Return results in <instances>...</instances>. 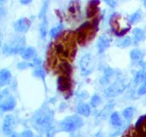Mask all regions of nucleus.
I'll return each instance as SVG.
<instances>
[{"label": "nucleus", "instance_id": "nucleus-14", "mask_svg": "<svg viewBox=\"0 0 146 137\" xmlns=\"http://www.w3.org/2000/svg\"><path fill=\"white\" fill-rule=\"evenodd\" d=\"M99 4H100V0H90L88 7H87V16L88 18L93 17L94 15L96 14V13L99 10Z\"/></svg>", "mask_w": 146, "mask_h": 137}, {"label": "nucleus", "instance_id": "nucleus-30", "mask_svg": "<svg viewBox=\"0 0 146 137\" xmlns=\"http://www.w3.org/2000/svg\"><path fill=\"white\" fill-rule=\"evenodd\" d=\"M36 66L34 63H28V62H21V63H19L17 65V68H20V69H25V68H32V67H34Z\"/></svg>", "mask_w": 146, "mask_h": 137}, {"label": "nucleus", "instance_id": "nucleus-8", "mask_svg": "<svg viewBox=\"0 0 146 137\" xmlns=\"http://www.w3.org/2000/svg\"><path fill=\"white\" fill-rule=\"evenodd\" d=\"M72 80L71 77L69 75L66 74H61L58 78V89L62 93L67 94L71 93L72 91Z\"/></svg>", "mask_w": 146, "mask_h": 137}, {"label": "nucleus", "instance_id": "nucleus-3", "mask_svg": "<svg viewBox=\"0 0 146 137\" xmlns=\"http://www.w3.org/2000/svg\"><path fill=\"white\" fill-rule=\"evenodd\" d=\"M98 21L99 20H97L95 23L85 22L77 29L76 37L77 41L80 45H85L88 41L91 40L93 36H94L97 31Z\"/></svg>", "mask_w": 146, "mask_h": 137}, {"label": "nucleus", "instance_id": "nucleus-18", "mask_svg": "<svg viewBox=\"0 0 146 137\" xmlns=\"http://www.w3.org/2000/svg\"><path fill=\"white\" fill-rule=\"evenodd\" d=\"M76 112H77V113H79L80 115L88 117V116H89L90 113H91V109H90V107H89L88 104L82 103V104H80V105L77 107Z\"/></svg>", "mask_w": 146, "mask_h": 137}, {"label": "nucleus", "instance_id": "nucleus-23", "mask_svg": "<svg viewBox=\"0 0 146 137\" xmlns=\"http://www.w3.org/2000/svg\"><path fill=\"white\" fill-rule=\"evenodd\" d=\"M144 79H145V72H144V69L142 68L141 70L138 71L134 76V84L135 85H139V84H142L143 81H144Z\"/></svg>", "mask_w": 146, "mask_h": 137}, {"label": "nucleus", "instance_id": "nucleus-1", "mask_svg": "<svg viewBox=\"0 0 146 137\" xmlns=\"http://www.w3.org/2000/svg\"><path fill=\"white\" fill-rule=\"evenodd\" d=\"M73 36L70 32L66 33L62 39L58 40L52 45L53 53L64 59H71L74 57L76 47Z\"/></svg>", "mask_w": 146, "mask_h": 137}, {"label": "nucleus", "instance_id": "nucleus-37", "mask_svg": "<svg viewBox=\"0 0 146 137\" xmlns=\"http://www.w3.org/2000/svg\"><path fill=\"white\" fill-rule=\"evenodd\" d=\"M143 3H144L145 7V8H146V0H143Z\"/></svg>", "mask_w": 146, "mask_h": 137}, {"label": "nucleus", "instance_id": "nucleus-4", "mask_svg": "<svg viewBox=\"0 0 146 137\" xmlns=\"http://www.w3.org/2000/svg\"><path fill=\"white\" fill-rule=\"evenodd\" d=\"M83 124V121L81 117L77 115H72L66 118L60 124L61 130L66 132H72L81 128Z\"/></svg>", "mask_w": 146, "mask_h": 137}, {"label": "nucleus", "instance_id": "nucleus-24", "mask_svg": "<svg viewBox=\"0 0 146 137\" xmlns=\"http://www.w3.org/2000/svg\"><path fill=\"white\" fill-rule=\"evenodd\" d=\"M134 112H135V109L132 107H127L123 110L122 112V115L123 117L127 119V120H130L133 117V114H134Z\"/></svg>", "mask_w": 146, "mask_h": 137}, {"label": "nucleus", "instance_id": "nucleus-11", "mask_svg": "<svg viewBox=\"0 0 146 137\" xmlns=\"http://www.w3.org/2000/svg\"><path fill=\"white\" fill-rule=\"evenodd\" d=\"M110 41H111L110 37L106 34H103L100 36L97 41V47H98V51L100 53H103L109 47L110 45Z\"/></svg>", "mask_w": 146, "mask_h": 137}, {"label": "nucleus", "instance_id": "nucleus-19", "mask_svg": "<svg viewBox=\"0 0 146 137\" xmlns=\"http://www.w3.org/2000/svg\"><path fill=\"white\" fill-rule=\"evenodd\" d=\"M132 33L133 35L134 42L135 43H138V42L143 41L145 38V32L142 29H140V28H135V29H133Z\"/></svg>", "mask_w": 146, "mask_h": 137}, {"label": "nucleus", "instance_id": "nucleus-17", "mask_svg": "<svg viewBox=\"0 0 146 137\" xmlns=\"http://www.w3.org/2000/svg\"><path fill=\"white\" fill-rule=\"evenodd\" d=\"M0 81H1V86L8 85L11 81V73L8 69L3 68V69L1 70V73H0Z\"/></svg>", "mask_w": 146, "mask_h": 137}, {"label": "nucleus", "instance_id": "nucleus-26", "mask_svg": "<svg viewBox=\"0 0 146 137\" xmlns=\"http://www.w3.org/2000/svg\"><path fill=\"white\" fill-rule=\"evenodd\" d=\"M79 10H80V7L78 3L76 1H72L69 5V12L72 13V14H76L79 13Z\"/></svg>", "mask_w": 146, "mask_h": 137}, {"label": "nucleus", "instance_id": "nucleus-25", "mask_svg": "<svg viewBox=\"0 0 146 137\" xmlns=\"http://www.w3.org/2000/svg\"><path fill=\"white\" fill-rule=\"evenodd\" d=\"M62 28H63L62 24H59V25L56 26L55 27L52 28V29L50 30V32H49V36H50V37H51V38H55L60 33Z\"/></svg>", "mask_w": 146, "mask_h": 137}, {"label": "nucleus", "instance_id": "nucleus-10", "mask_svg": "<svg viewBox=\"0 0 146 137\" xmlns=\"http://www.w3.org/2000/svg\"><path fill=\"white\" fill-rule=\"evenodd\" d=\"M134 129L137 137H146V114L139 119Z\"/></svg>", "mask_w": 146, "mask_h": 137}, {"label": "nucleus", "instance_id": "nucleus-38", "mask_svg": "<svg viewBox=\"0 0 146 137\" xmlns=\"http://www.w3.org/2000/svg\"><path fill=\"white\" fill-rule=\"evenodd\" d=\"M95 137H103V136H101L100 134H98V135H97V136H96Z\"/></svg>", "mask_w": 146, "mask_h": 137}, {"label": "nucleus", "instance_id": "nucleus-2", "mask_svg": "<svg viewBox=\"0 0 146 137\" xmlns=\"http://www.w3.org/2000/svg\"><path fill=\"white\" fill-rule=\"evenodd\" d=\"M53 119V113L48 107H43L33 117V123L37 130L46 131L48 130Z\"/></svg>", "mask_w": 146, "mask_h": 137}, {"label": "nucleus", "instance_id": "nucleus-22", "mask_svg": "<svg viewBox=\"0 0 146 137\" xmlns=\"http://www.w3.org/2000/svg\"><path fill=\"white\" fill-rule=\"evenodd\" d=\"M131 43H132V39H131V37L126 36V37H124V38L120 39L119 41H116V46L119 47L124 48V47H128Z\"/></svg>", "mask_w": 146, "mask_h": 137}, {"label": "nucleus", "instance_id": "nucleus-34", "mask_svg": "<svg viewBox=\"0 0 146 137\" xmlns=\"http://www.w3.org/2000/svg\"><path fill=\"white\" fill-rule=\"evenodd\" d=\"M21 137H33V135L31 130H26L21 133Z\"/></svg>", "mask_w": 146, "mask_h": 137}, {"label": "nucleus", "instance_id": "nucleus-31", "mask_svg": "<svg viewBox=\"0 0 146 137\" xmlns=\"http://www.w3.org/2000/svg\"><path fill=\"white\" fill-rule=\"evenodd\" d=\"M100 102H101L100 97L98 96V95H94V96L92 97V99H91V105H92L94 107H98V106L100 105Z\"/></svg>", "mask_w": 146, "mask_h": 137}, {"label": "nucleus", "instance_id": "nucleus-35", "mask_svg": "<svg viewBox=\"0 0 146 137\" xmlns=\"http://www.w3.org/2000/svg\"><path fill=\"white\" fill-rule=\"evenodd\" d=\"M33 0H21V4H28V3H30L31 2H32Z\"/></svg>", "mask_w": 146, "mask_h": 137}, {"label": "nucleus", "instance_id": "nucleus-33", "mask_svg": "<svg viewBox=\"0 0 146 137\" xmlns=\"http://www.w3.org/2000/svg\"><path fill=\"white\" fill-rule=\"evenodd\" d=\"M105 2L109 5L110 8H115L117 5V0H105Z\"/></svg>", "mask_w": 146, "mask_h": 137}, {"label": "nucleus", "instance_id": "nucleus-5", "mask_svg": "<svg viewBox=\"0 0 146 137\" xmlns=\"http://www.w3.org/2000/svg\"><path fill=\"white\" fill-rule=\"evenodd\" d=\"M81 71L83 75H88L92 73L94 68V58L92 54L87 53L82 57L80 60Z\"/></svg>", "mask_w": 146, "mask_h": 137}, {"label": "nucleus", "instance_id": "nucleus-32", "mask_svg": "<svg viewBox=\"0 0 146 137\" xmlns=\"http://www.w3.org/2000/svg\"><path fill=\"white\" fill-rule=\"evenodd\" d=\"M122 137H137L134 127L129 128V129L125 132V134L123 135V136Z\"/></svg>", "mask_w": 146, "mask_h": 137}, {"label": "nucleus", "instance_id": "nucleus-15", "mask_svg": "<svg viewBox=\"0 0 146 137\" xmlns=\"http://www.w3.org/2000/svg\"><path fill=\"white\" fill-rule=\"evenodd\" d=\"M15 105H16V102H15V98L13 97H9L3 103H2V104H1V109L3 112L10 111V110L14 109Z\"/></svg>", "mask_w": 146, "mask_h": 137}, {"label": "nucleus", "instance_id": "nucleus-21", "mask_svg": "<svg viewBox=\"0 0 146 137\" xmlns=\"http://www.w3.org/2000/svg\"><path fill=\"white\" fill-rule=\"evenodd\" d=\"M110 123L115 127H120L121 125V120L118 113H113L110 116Z\"/></svg>", "mask_w": 146, "mask_h": 137}, {"label": "nucleus", "instance_id": "nucleus-36", "mask_svg": "<svg viewBox=\"0 0 146 137\" xmlns=\"http://www.w3.org/2000/svg\"><path fill=\"white\" fill-rule=\"evenodd\" d=\"M10 137H19V136H17L16 134H12V135H11V136H10Z\"/></svg>", "mask_w": 146, "mask_h": 137}, {"label": "nucleus", "instance_id": "nucleus-27", "mask_svg": "<svg viewBox=\"0 0 146 137\" xmlns=\"http://www.w3.org/2000/svg\"><path fill=\"white\" fill-rule=\"evenodd\" d=\"M33 74L37 77V78H41L42 80H44V79H45V71H44V69L41 67V65H37L36 66V68H35V70H34V72H33Z\"/></svg>", "mask_w": 146, "mask_h": 137}, {"label": "nucleus", "instance_id": "nucleus-12", "mask_svg": "<svg viewBox=\"0 0 146 137\" xmlns=\"http://www.w3.org/2000/svg\"><path fill=\"white\" fill-rule=\"evenodd\" d=\"M20 54L24 60L29 61V60H33L36 58V52L34 47H29L23 48L21 52L20 53Z\"/></svg>", "mask_w": 146, "mask_h": 137}, {"label": "nucleus", "instance_id": "nucleus-13", "mask_svg": "<svg viewBox=\"0 0 146 137\" xmlns=\"http://www.w3.org/2000/svg\"><path fill=\"white\" fill-rule=\"evenodd\" d=\"M14 125H15V121H14L13 117L10 115L6 116V118L4 119L3 125V131L6 135H10L13 131Z\"/></svg>", "mask_w": 146, "mask_h": 137}, {"label": "nucleus", "instance_id": "nucleus-29", "mask_svg": "<svg viewBox=\"0 0 146 137\" xmlns=\"http://www.w3.org/2000/svg\"><path fill=\"white\" fill-rule=\"evenodd\" d=\"M40 34H41V37L44 38L47 34V20H46V16L44 18H42V21L41 23L40 26Z\"/></svg>", "mask_w": 146, "mask_h": 137}, {"label": "nucleus", "instance_id": "nucleus-6", "mask_svg": "<svg viewBox=\"0 0 146 137\" xmlns=\"http://www.w3.org/2000/svg\"><path fill=\"white\" fill-rule=\"evenodd\" d=\"M25 41L24 38H19L16 41H14L13 42H10L9 44H5L3 46V53L8 55L16 54L18 53H21V50L24 48Z\"/></svg>", "mask_w": 146, "mask_h": 137}, {"label": "nucleus", "instance_id": "nucleus-28", "mask_svg": "<svg viewBox=\"0 0 146 137\" xmlns=\"http://www.w3.org/2000/svg\"><path fill=\"white\" fill-rule=\"evenodd\" d=\"M143 69H144V72H145V79H144V81L141 84L140 87L138 90V94L139 96H142V95L146 94V67H144Z\"/></svg>", "mask_w": 146, "mask_h": 137}, {"label": "nucleus", "instance_id": "nucleus-20", "mask_svg": "<svg viewBox=\"0 0 146 137\" xmlns=\"http://www.w3.org/2000/svg\"><path fill=\"white\" fill-rule=\"evenodd\" d=\"M141 18H142V11L140 9H139L129 16L128 20L131 24H136L137 22H139L141 20Z\"/></svg>", "mask_w": 146, "mask_h": 137}, {"label": "nucleus", "instance_id": "nucleus-9", "mask_svg": "<svg viewBox=\"0 0 146 137\" xmlns=\"http://www.w3.org/2000/svg\"><path fill=\"white\" fill-rule=\"evenodd\" d=\"M31 26V20L27 18H21L15 21L14 23V29L15 32L20 33H25L27 32Z\"/></svg>", "mask_w": 146, "mask_h": 137}, {"label": "nucleus", "instance_id": "nucleus-16", "mask_svg": "<svg viewBox=\"0 0 146 137\" xmlns=\"http://www.w3.org/2000/svg\"><path fill=\"white\" fill-rule=\"evenodd\" d=\"M143 57H144V53L141 50L138 49V48H135V49H133L130 53V58H131V60L132 62L135 63V64H138V63H140L141 60L143 59Z\"/></svg>", "mask_w": 146, "mask_h": 137}, {"label": "nucleus", "instance_id": "nucleus-7", "mask_svg": "<svg viewBox=\"0 0 146 137\" xmlns=\"http://www.w3.org/2000/svg\"><path fill=\"white\" fill-rule=\"evenodd\" d=\"M126 87H127V84L125 83V80H118L105 91V93L109 97H116L119 94H121L126 89Z\"/></svg>", "mask_w": 146, "mask_h": 137}]
</instances>
